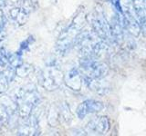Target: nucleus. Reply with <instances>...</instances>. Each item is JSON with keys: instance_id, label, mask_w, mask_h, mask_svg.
Here are the masks:
<instances>
[{"instance_id": "ddd939ff", "label": "nucleus", "mask_w": 146, "mask_h": 136, "mask_svg": "<svg viewBox=\"0 0 146 136\" xmlns=\"http://www.w3.org/2000/svg\"><path fill=\"white\" fill-rule=\"evenodd\" d=\"M9 115L10 113L7 109L5 107L2 103H0V126L6 125L9 121Z\"/></svg>"}, {"instance_id": "4468645a", "label": "nucleus", "mask_w": 146, "mask_h": 136, "mask_svg": "<svg viewBox=\"0 0 146 136\" xmlns=\"http://www.w3.org/2000/svg\"><path fill=\"white\" fill-rule=\"evenodd\" d=\"M10 82L8 81L7 77L5 75L4 73H0V94L5 93L8 88V84Z\"/></svg>"}, {"instance_id": "7ed1b4c3", "label": "nucleus", "mask_w": 146, "mask_h": 136, "mask_svg": "<svg viewBox=\"0 0 146 136\" xmlns=\"http://www.w3.org/2000/svg\"><path fill=\"white\" fill-rule=\"evenodd\" d=\"M91 26H92L96 35L104 42H110V41L113 40L111 26L108 24L102 14L97 13L91 16Z\"/></svg>"}, {"instance_id": "1a4fd4ad", "label": "nucleus", "mask_w": 146, "mask_h": 136, "mask_svg": "<svg viewBox=\"0 0 146 136\" xmlns=\"http://www.w3.org/2000/svg\"><path fill=\"white\" fill-rule=\"evenodd\" d=\"M123 26L124 28L133 36H138L141 32V26L136 17L131 15L129 9L123 15Z\"/></svg>"}, {"instance_id": "dca6fc26", "label": "nucleus", "mask_w": 146, "mask_h": 136, "mask_svg": "<svg viewBox=\"0 0 146 136\" xmlns=\"http://www.w3.org/2000/svg\"><path fill=\"white\" fill-rule=\"evenodd\" d=\"M29 41H30V39H27L24 41V42H22L21 45H20V50H26L27 47H29V44L30 43Z\"/></svg>"}, {"instance_id": "f3484780", "label": "nucleus", "mask_w": 146, "mask_h": 136, "mask_svg": "<svg viewBox=\"0 0 146 136\" xmlns=\"http://www.w3.org/2000/svg\"><path fill=\"white\" fill-rule=\"evenodd\" d=\"M3 37H4V35H2V29H0V41L4 39Z\"/></svg>"}, {"instance_id": "39448f33", "label": "nucleus", "mask_w": 146, "mask_h": 136, "mask_svg": "<svg viewBox=\"0 0 146 136\" xmlns=\"http://www.w3.org/2000/svg\"><path fill=\"white\" fill-rule=\"evenodd\" d=\"M104 105L102 102L96 101V100H86L82 102L77 108L76 113L80 119H84V118L90 114V113H95L102 111Z\"/></svg>"}, {"instance_id": "f8f14e48", "label": "nucleus", "mask_w": 146, "mask_h": 136, "mask_svg": "<svg viewBox=\"0 0 146 136\" xmlns=\"http://www.w3.org/2000/svg\"><path fill=\"white\" fill-rule=\"evenodd\" d=\"M32 70H33V68H32L31 65H24V63H22V65H20L19 66L16 68L17 75L21 76V77H26L27 75H29V74L32 72Z\"/></svg>"}, {"instance_id": "6e6552de", "label": "nucleus", "mask_w": 146, "mask_h": 136, "mask_svg": "<svg viewBox=\"0 0 146 136\" xmlns=\"http://www.w3.org/2000/svg\"><path fill=\"white\" fill-rule=\"evenodd\" d=\"M131 4L141 29L146 34V0H131Z\"/></svg>"}, {"instance_id": "9b49d317", "label": "nucleus", "mask_w": 146, "mask_h": 136, "mask_svg": "<svg viewBox=\"0 0 146 136\" xmlns=\"http://www.w3.org/2000/svg\"><path fill=\"white\" fill-rule=\"evenodd\" d=\"M84 79H85L87 85L89 86V88L90 90H93L94 92L102 95L108 94L109 87L103 83L102 79H95L89 76H85Z\"/></svg>"}, {"instance_id": "0eeeda50", "label": "nucleus", "mask_w": 146, "mask_h": 136, "mask_svg": "<svg viewBox=\"0 0 146 136\" xmlns=\"http://www.w3.org/2000/svg\"><path fill=\"white\" fill-rule=\"evenodd\" d=\"M110 120L107 116H99L96 117L87 125V128L90 131L95 134H105L108 133L110 130Z\"/></svg>"}, {"instance_id": "423d86ee", "label": "nucleus", "mask_w": 146, "mask_h": 136, "mask_svg": "<svg viewBox=\"0 0 146 136\" xmlns=\"http://www.w3.org/2000/svg\"><path fill=\"white\" fill-rule=\"evenodd\" d=\"M20 98V114L23 117L29 116L31 112V110L33 107L38 102V94H35L33 91H29V92H26L24 91L22 94Z\"/></svg>"}, {"instance_id": "f03ea898", "label": "nucleus", "mask_w": 146, "mask_h": 136, "mask_svg": "<svg viewBox=\"0 0 146 136\" xmlns=\"http://www.w3.org/2000/svg\"><path fill=\"white\" fill-rule=\"evenodd\" d=\"M80 67L85 73V76L95 79H102L109 71L106 63L95 60L92 57H83L80 61Z\"/></svg>"}, {"instance_id": "9d476101", "label": "nucleus", "mask_w": 146, "mask_h": 136, "mask_svg": "<svg viewBox=\"0 0 146 136\" xmlns=\"http://www.w3.org/2000/svg\"><path fill=\"white\" fill-rule=\"evenodd\" d=\"M82 76L77 68H72L65 76V83L68 87L74 91H79L82 85Z\"/></svg>"}, {"instance_id": "f257e3e1", "label": "nucleus", "mask_w": 146, "mask_h": 136, "mask_svg": "<svg viewBox=\"0 0 146 136\" xmlns=\"http://www.w3.org/2000/svg\"><path fill=\"white\" fill-rule=\"evenodd\" d=\"M82 23L83 21L81 20V16H79V21L76 22L74 20V22L66 30L62 32L57 44V48L59 53L66 54L71 48L72 45H74L76 37L79 35V31L83 26Z\"/></svg>"}, {"instance_id": "2eb2a0df", "label": "nucleus", "mask_w": 146, "mask_h": 136, "mask_svg": "<svg viewBox=\"0 0 146 136\" xmlns=\"http://www.w3.org/2000/svg\"><path fill=\"white\" fill-rule=\"evenodd\" d=\"M111 1L112 6L118 11V13H120L121 15H124V12H123V10H122L121 0H111Z\"/></svg>"}, {"instance_id": "a211bd4d", "label": "nucleus", "mask_w": 146, "mask_h": 136, "mask_svg": "<svg viewBox=\"0 0 146 136\" xmlns=\"http://www.w3.org/2000/svg\"><path fill=\"white\" fill-rule=\"evenodd\" d=\"M102 1H107V0H102Z\"/></svg>"}, {"instance_id": "20e7f679", "label": "nucleus", "mask_w": 146, "mask_h": 136, "mask_svg": "<svg viewBox=\"0 0 146 136\" xmlns=\"http://www.w3.org/2000/svg\"><path fill=\"white\" fill-rule=\"evenodd\" d=\"M63 80L61 71L56 66H51L42 74V84L48 90H54L60 85Z\"/></svg>"}]
</instances>
